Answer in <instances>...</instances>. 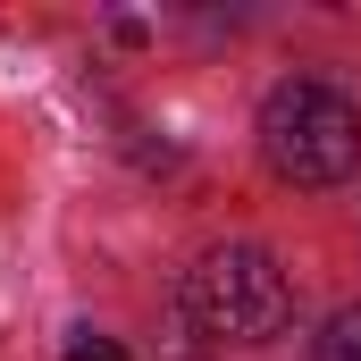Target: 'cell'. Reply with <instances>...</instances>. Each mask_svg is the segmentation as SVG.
I'll return each instance as SVG.
<instances>
[{
  "mask_svg": "<svg viewBox=\"0 0 361 361\" xmlns=\"http://www.w3.org/2000/svg\"><path fill=\"white\" fill-rule=\"evenodd\" d=\"M261 160L286 185H345L361 169V109L328 76H286L261 101Z\"/></svg>",
  "mask_w": 361,
  "mask_h": 361,
  "instance_id": "6da1fadb",
  "label": "cell"
},
{
  "mask_svg": "<svg viewBox=\"0 0 361 361\" xmlns=\"http://www.w3.org/2000/svg\"><path fill=\"white\" fill-rule=\"evenodd\" d=\"M177 294H185V319L210 345H269L294 319V286L277 269V252H261V244H210Z\"/></svg>",
  "mask_w": 361,
  "mask_h": 361,
  "instance_id": "7a4b0ae2",
  "label": "cell"
},
{
  "mask_svg": "<svg viewBox=\"0 0 361 361\" xmlns=\"http://www.w3.org/2000/svg\"><path fill=\"white\" fill-rule=\"evenodd\" d=\"M311 361H361V302L319 328V353H311Z\"/></svg>",
  "mask_w": 361,
  "mask_h": 361,
  "instance_id": "3957f363",
  "label": "cell"
},
{
  "mask_svg": "<svg viewBox=\"0 0 361 361\" xmlns=\"http://www.w3.org/2000/svg\"><path fill=\"white\" fill-rule=\"evenodd\" d=\"M68 361H126V345H118V336H76V345H68Z\"/></svg>",
  "mask_w": 361,
  "mask_h": 361,
  "instance_id": "277c9868",
  "label": "cell"
}]
</instances>
